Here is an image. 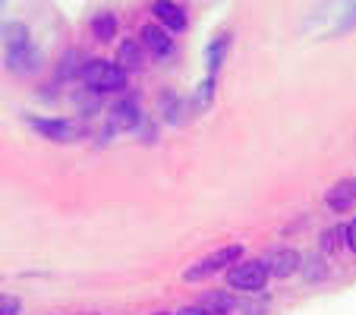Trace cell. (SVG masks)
<instances>
[{"instance_id":"obj_19","label":"cell","mask_w":356,"mask_h":315,"mask_svg":"<svg viewBox=\"0 0 356 315\" xmlns=\"http://www.w3.org/2000/svg\"><path fill=\"white\" fill-rule=\"evenodd\" d=\"M19 300L10 293H0V315H19Z\"/></svg>"},{"instance_id":"obj_14","label":"cell","mask_w":356,"mask_h":315,"mask_svg":"<svg viewBox=\"0 0 356 315\" xmlns=\"http://www.w3.org/2000/svg\"><path fill=\"white\" fill-rule=\"evenodd\" d=\"M117 35V16L114 13H95L92 16V38L95 41H114Z\"/></svg>"},{"instance_id":"obj_18","label":"cell","mask_w":356,"mask_h":315,"mask_svg":"<svg viewBox=\"0 0 356 315\" xmlns=\"http://www.w3.org/2000/svg\"><path fill=\"white\" fill-rule=\"evenodd\" d=\"M211 95H215V79L209 76V79L199 86V92H195V108H209V104H211Z\"/></svg>"},{"instance_id":"obj_11","label":"cell","mask_w":356,"mask_h":315,"mask_svg":"<svg viewBox=\"0 0 356 315\" xmlns=\"http://www.w3.org/2000/svg\"><path fill=\"white\" fill-rule=\"evenodd\" d=\"M145 47L139 45V41H123L120 51H117V67L123 70V73H139L142 67H145Z\"/></svg>"},{"instance_id":"obj_5","label":"cell","mask_w":356,"mask_h":315,"mask_svg":"<svg viewBox=\"0 0 356 315\" xmlns=\"http://www.w3.org/2000/svg\"><path fill=\"white\" fill-rule=\"evenodd\" d=\"M139 45L145 47V54L155 57V60H168V57H174V51H177L170 32H168V29H161L158 22H148V26H142Z\"/></svg>"},{"instance_id":"obj_7","label":"cell","mask_w":356,"mask_h":315,"mask_svg":"<svg viewBox=\"0 0 356 315\" xmlns=\"http://www.w3.org/2000/svg\"><path fill=\"white\" fill-rule=\"evenodd\" d=\"M145 120L139 111V98H123L111 108V129H136Z\"/></svg>"},{"instance_id":"obj_23","label":"cell","mask_w":356,"mask_h":315,"mask_svg":"<svg viewBox=\"0 0 356 315\" xmlns=\"http://www.w3.org/2000/svg\"><path fill=\"white\" fill-rule=\"evenodd\" d=\"M353 180H356V177H353Z\"/></svg>"},{"instance_id":"obj_8","label":"cell","mask_w":356,"mask_h":315,"mask_svg":"<svg viewBox=\"0 0 356 315\" xmlns=\"http://www.w3.org/2000/svg\"><path fill=\"white\" fill-rule=\"evenodd\" d=\"M262 261H265V268H268V275H275V277H290L293 271H300V255L293 249H275Z\"/></svg>"},{"instance_id":"obj_9","label":"cell","mask_w":356,"mask_h":315,"mask_svg":"<svg viewBox=\"0 0 356 315\" xmlns=\"http://www.w3.org/2000/svg\"><path fill=\"white\" fill-rule=\"evenodd\" d=\"M152 16L158 19V26L168 29V32H183L186 29V10L177 7V3H168V0H158L152 7Z\"/></svg>"},{"instance_id":"obj_22","label":"cell","mask_w":356,"mask_h":315,"mask_svg":"<svg viewBox=\"0 0 356 315\" xmlns=\"http://www.w3.org/2000/svg\"><path fill=\"white\" fill-rule=\"evenodd\" d=\"M155 315H168V312H155Z\"/></svg>"},{"instance_id":"obj_16","label":"cell","mask_w":356,"mask_h":315,"mask_svg":"<svg viewBox=\"0 0 356 315\" xmlns=\"http://www.w3.org/2000/svg\"><path fill=\"white\" fill-rule=\"evenodd\" d=\"M302 265V275H306V281H322L325 275H328V265H325L322 259H316V255H306V259H300Z\"/></svg>"},{"instance_id":"obj_15","label":"cell","mask_w":356,"mask_h":315,"mask_svg":"<svg viewBox=\"0 0 356 315\" xmlns=\"http://www.w3.org/2000/svg\"><path fill=\"white\" fill-rule=\"evenodd\" d=\"M3 45H7V51H19V47L32 45V38H29V26H22V22H10V26H3Z\"/></svg>"},{"instance_id":"obj_20","label":"cell","mask_w":356,"mask_h":315,"mask_svg":"<svg viewBox=\"0 0 356 315\" xmlns=\"http://www.w3.org/2000/svg\"><path fill=\"white\" fill-rule=\"evenodd\" d=\"M347 249L350 252H356V218L347 224Z\"/></svg>"},{"instance_id":"obj_10","label":"cell","mask_w":356,"mask_h":315,"mask_svg":"<svg viewBox=\"0 0 356 315\" xmlns=\"http://www.w3.org/2000/svg\"><path fill=\"white\" fill-rule=\"evenodd\" d=\"M325 205H328L331 211H350V208L356 205V180L334 183V186L328 189V195H325Z\"/></svg>"},{"instance_id":"obj_3","label":"cell","mask_w":356,"mask_h":315,"mask_svg":"<svg viewBox=\"0 0 356 315\" xmlns=\"http://www.w3.org/2000/svg\"><path fill=\"white\" fill-rule=\"evenodd\" d=\"M268 268H265L262 259H246L236 261L234 268H227V287L243 290V293H259L268 284Z\"/></svg>"},{"instance_id":"obj_17","label":"cell","mask_w":356,"mask_h":315,"mask_svg":"<svg viewBox=\"0 0 356 315\" xmlns=\"http://www.w3.org/2000/svg\"><path fill=\"white\" fill-rule=\"evenodd\" d=\"M341 246H347V227H331L322 234V249L325 252H337Z\"/></svg>"},{"instance_id":"obj_21","label":"cell","mask_w":356,"mask_h":315,"mask_svg":"<svg viewBox=\"0 0 356 315\" xmlns=\"http://www.w3.org/2000/svg\"><path fill=\"white\" fill-rule=\"evenodd\" d=\"M177 315H209V312H205L202 306H186V309H180Z\"/></svg>"},{"instance_id":"obj_13","label":"cell","mask_w":356,"mask_h":315,"mask_svg":"<svg viewBox=\"0 0 356 315\" xmlns=\"http://www.w3.org/2000/svg\"><path fill=\"white\" fill-rule=\"evenodd\" d=\"M199 306L205 309L209 315H230V312H236V300L230 293H224V290H209V293H202Z\"/></svg>"},{"instance_id":"obj_2","label":"cell","mask_w":356,"mask_h":315,"mask_svg":"<svg viewBox=\"0 0 356 315\" xmlns=\"http://www.w3.org/2000/svg\"><path fill=\"white\" fill-rule=\"evenodd\" d=\"M82 86L92 88L98 95H111V92H120L127 86V73L117 67V60H88L82 67Z\"/></svg>"},{"instance_id":"obj_12","label":"cell","mask_w":356,"mask_h":315,"mask_svg":"<svg viewBox=\"0 0 356 315\" xmlns=\"http://www.w3.org/2000/svg\"><path fill=\"white\" fill-rule=\"evenodd\" d=\"M227 51H230V32L215 35V38H211V45L205 47V70H209L211 79L218 76V70H221V63H224V57H227Z\"/></svg>"},{"instance_id":"obj_4","label":"cell","mask_w":356,"mask_h":315,"mask_svg":"<svg viewBox=\"0 0 356 315\" xmlns=\"http://www.w3.org/2000/svg\"><path fill=\"white\" fill-rule=\"evenodd\" d=\"M29 127L51 142H76L82 136V127L67 117H29Z\"/></svg>"},{"instance_id":"obj_1","label":"cell","mask_w":356,"mask_h":315,"mask_svg":"<svg viewBox=\"0 0 356 315\" xmlns=\"http://www.w3.org/2000/svg\"><path fill=\"white\" fill-rule=\"evenodd\" d=\"M240 255H243V246H240V243H230V246L215 249V252L202 255L199 261H193V265H189V268L183 271V281L195 284V281H205V277L218 275V271L234 268L236 261H240Z\"/></svg>"},{"instance_id":"obj_6","label":"cell","mask_w":356,"mask_h":315,"mask_svg":"<svg viewBox=\"0 0 356 315\" xmlns=\"http://www.w3.org/2000/svg\"><path fill=\"white\" fill-rule=\"evenodd\" d=\"M7 67L13 70L16 76H35L41 67H44V57L35 45H26L19 51H7Z\"/></svg>"}]
</instances>
